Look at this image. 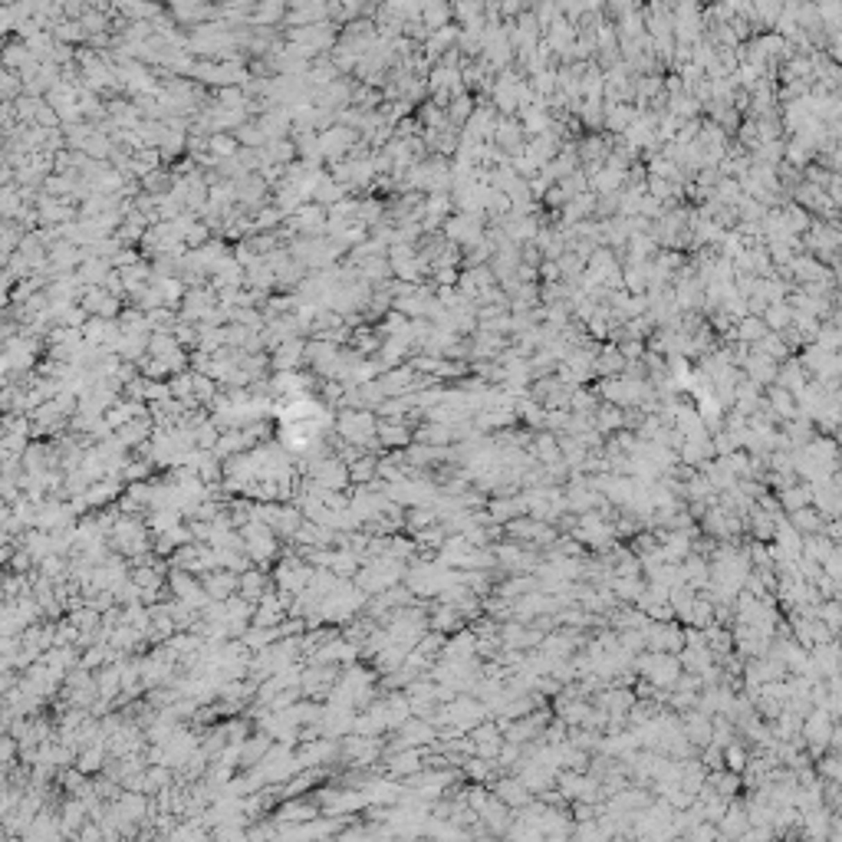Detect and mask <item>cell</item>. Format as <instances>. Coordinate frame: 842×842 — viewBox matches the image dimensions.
<instances>
[{
  "label": "cell",
  "mask_w": 842,
  "mask_h": 842,
  "mask_svg": "<svg viewBox=\"0 0 842 842\" xmlns=\"http://www.w3.org/2000/svg\"><path fill=\"white\" fill-rule=\"evenodd\" d=\"M832 730L836 727H832V717H830V707H826V704H819L813 714L803 717V737H806V743H809L813 754H819V750L832 741Z\"/></svg>",
  "instance_id": "obj_1"
},
{
  "label": "cell",
  "mask_w": 842,
  "mask_h": 842,
  "mask_svg": "<svg viewBox=\"0 0 842 842\" xmlns=\"http://www.w3.org/2000/svg\"><path fill=\"white\" fill-rule=\"evenodd\" d=\"M376 428H378V421L369 412H346L339 418V435L346 441H355V444H365L369 435H376Z\"/></svg>",
  "instance_id": "obj_2"
},
{
  "label": "cell",
  "mask_w": 842,
  "mask_h": 842,
  "mask_svg": "<svg viewBox=\"0 0 842 842\" xmlns=\"http://www.w3.org/2000/svg\"><path fill=\"white\" fill-rule=\"evenodd\" d=\"M204 592H208L211 599L227 603L234 592H240V576L234 573V569H214L211 576L204 579Z\"/></svg>",
  "instance_id": "obj_3"
},
{
  "label": "cell",
  "mask_w": 842,
  "mask_h": 842,
  "mask_svg": "<svg viewBox=\"0 0 842 842\" xmlns=\"http://www.w3.org/2000/svg\"><path fill=\"white\" fill-rule=\"evenodd\" d=\"M421 764H425V754L418 747H398L395 757L389 760V773L391 777H412L421 770Z\"/></svg>",
  "instance_id": "obj_4"
},
{
  "label": "cell",
  "mask_w": 842,
  "mask_h": 842,
  "mask_svg": "<svg viewBox=\"0 0 842 842\" xmlns=\"http://www.w3.org/2000/svg\"><path fill=\"white\" fill-rule=\"evenodd\" d=\"M497 796H500L507 806H527L530 803V786L523 783V780L516 777H507L497 783Z\"/></svg>",
  "instance_id": "obj_5"
},
{
  "label": "cell",
  "mask_w": 842,
  "mask_h": 842,
  "mask_svg": "<svg viewBox=\"0 0 842 842\" xmlns=\"http://www.w3.org/2000/svg\"><path fill=\"white\" fill-rule=\"evenodd\" d=\"M376 435H378V444H382V448H391V444L408 448V441H412V435H408V428H405L402 421H378Z\"/></svg>",
  "instance_id": "obj_6"
},
{
  "label": "cell",
  "mask_w": 842,
  "mask_h": 842,
  "mask_svg": "<svg viewBox=\"0 0 842 842\" xmlns=\"http://www.w3.org/2000/svg\"><path fill=\"white\" fill-rule=\"evenodd\" d=\"M639 391H645L641 385H632V382H605L603 395L612 405H635L639 402Z\"/></svg>",
  "instance_id": "obj_7"
},
{
  "label": "cell",
  "mask_w": 842,
  "mask_h": 842,
  "mask_svg": "<svg viewBox=\"0 0 842 842\" xmlns=\"http://www.w3.org/2000/svg\"><path fill=\"white\" fill-rule=\"evenodd\" d=\"M793 527L800 530V533H823V523H826V516L819 514L816 507L809 503V507H800V510H793Z\"/></svg>",
  "instance_id": "obj_8"
},
{
  "label": "cell",
  "mask_w": 842,
  "mask_h": 842,
  "mask_svg": "<svg viewBox=\"0 0 842 842\" xmlns=\"http://www.w3.org/2000/svg\"><path fill=\"white\" fill-rule=\"evenodd\" d=\"M750 823V813L743 806H727V813L721 816V836H743Z\"/></svg>",
  "instance_id": "obj_9"
},
{
  "label": "cell",
  "mask_w": 842,
  "mask_h": 842,
  "mask_svg": "<svg viewBox=\"0 0 842 842\" xmlns=\"http://www.w3.org/2000/svg\"><path fill=\"white\" fill-rule=\"evenodd\" d=\"M264 592H267V582H264V573H260V569H244V573H240V596H244V599L260 603Z\"/></svg>",
  "instance_id": "obj_10"
},
{
  "label": "cell",
  "mask_w": 842,
  "mask_h": 842,
  "mask_svg": "<svg viewBox=\"0 0 842 842\" xmlns=\"http://www.w3.org/2000/svg\"><path fill=\"white\" fill-rule=\"evenodd\" d=\"M809 503H813V484H803V487L790 484V487L783 491V510H786V514L800 510V507H809Z\"/></svg>",
  "instance_id": "obj_11"
},
{
  "label": "cell",
  "mask_w": 842,
  "mask_h": 842,
  "mask_svg": "<svg viewBox=\"0 0 842 842\" xmlns=\"http://www.w3.org/2000/svg\"><path fill=\"white\" fill-rule=\"evenodd\" d=\"M106 747H109V743H102V741L89 743L86 750L79 754V770H83V773H96V770L102 767V760H106Z\"/></svg>",
  "instance_id": "obj_12"
},
{
  "label": "cell",
  "mask_w": 842,
  "mask_h": 842,
  "mask_svg": "<svg viewBox=\"0 0 842 842\" xmlns=\"http://www.w3.org/2000/svg\"><path fill=\"white\" fill-rule=\"evenodd\" d=\"M267 750H270V734H260V737H253L247 747H240V760L251 767V764H257V760H264Z\"/></svg>",
  "instance_id": "obj_13"
},
{
  "label": "cell",
  "mask_w": 842,
  "mask_h": 842,
  "mask_svg": "<svg viewBox=\"0 0 842 842\" xmlns=\"http://www.w3.org/2000/svg\"><path fill=\"white\" fill-rule=\"evenodd\" d=\"M533 448H537V457L540 461H559L563 457V448H559V441L553 435H540V438L533 441Z\"/></svg>",
  "instance_id": "obj_14"
},
{
  "label": "cell",
  "mask_w": 842,
  "mask_h": 842,
  "mask_svg": "<svg viewBox=\"0 0 842 842\" xmlns=\"http://www.w3.org/2000/svg\"><path fill=\"white\" fill-rule=\"evenodd\" d=\"M747 764H750V757H747V750H743V747H737V743H727V747H724V767H727V770H737V773H743V770H747Z\"/></svg>",
  "instance_id": "obj_15"
},
{
  "label": "cell",
  "mask_w": 842,
  "mask_h": 842,
  "mask_svg": "<svg viewBox=\"0 0 842 842\" xmlns=\"http://www.w3.org/2000/svg\"><path fill=\"white\" fill-rule=\"evenodd\" d=\"M816 616L830 625L832 632H839L842 629V605L839 603H819V609H816Z\"/></svg>",
  "instance_id": "obj_16"
},
{
  "label": "cell",
  "mask_w": 842,
  "mask_h": 842,
  "mask_svg": "<svg viewBox=\"0 0 842 842\" xmlns=\"http://www.w3.org/2000/svg\"><path fill=\"white\" fill-rule=\"evenodd\" d=\"M770 405L777 408L780 418H793V415H796V402L790 398V391H783V389H777L773 395H770Z\"/></svg>",
  "instance_id": "obj_17"
},
{
  "label": "cell",
  "mask_w": 842,
  "mask_h": 842,
  "mask_svg": "<svg viewBox=\"0 0 842 842\" xmlns=\"http://www.w3.org/2000/svg\"><path fill=\"white\" fill-rule=\"evenodd\" d=\"M596 418H599V421H596V428H599L603 435H605V431H616V428H622V412H618L616 405H612V408H599V415H596Z\"/></svg>",
  "instance_id": "obj_18"
},
{
  "label": "cell",
  "mask_w": 842,
  "mask_h": 842,
  "mask_svg": "<svg viewBox=\"0 0 842 842\" xmlns=\"http://www.w3.org/2000/svg\"><path fill=\"white\" fill-rule=\"evenodd\" d=\"M435 520H438V514H435V510H412V514H408V527H412V530H425V527H431Z\"/></svg>",
  "instance_id": "obj_19"
},
{
  "label": "cell",
  "mask_w": 842,
  "mask_h": 842,
  "mask_svg": "<svg viewBox=\"0 0 842 842\" xmlns=\"http://www.w3.org/2000/svg\"><path fill=\"white\" fill-rule=\"evenodd\" d=\"M464 770H467V777H474V780H487L494 773V767L487 764V757H484V760H467Z\"/></svg>",
  "instance_id": "obj_20"
},
{
  "label": "cell",
  "mask_w": 842,
  "mask_h": 842,
  "mask_svg": "<svg viewBox=\"0 0 842 842\" xmlns=\"http://www.w3.org/2000/svg\"><path fill=\"white\" fill-rule=\"evenodd\" d=\"M316 809L313 806H283V813H280V819H313Z\"/></svg>",
  "instance_id": "obj_21"
},
{
  "label": "cell",
  "mask_w": 842,
  "mask_h": 842,
  "mask_svg": "<svg viewBox=\"0 0 842 842\" xmlns=\"http://www.w3.org/2000/svg\"><path fill=\"white\" fill-rule=\"evenodd\" d=\"M704 767H707V770H721V767H724V754L707 747V754H704Z\"/></svg>",
  "instance_id": "obj_22"
},
{
  "label": "cell",
  "mask_w": 842,
  "mask_h": 842,
  "mask_svg": "<svg viewBox=\"0 0 842 842\" xmlns=\"http://www.w3.org/2000/svg\"><path fill=\"white\" fill-rule=\"evenodd\" d=\"M194 389H198V398H201V402H211L214 398V385H208L204 378H194Z\"/></svg>",
  "instance_id": "obj_23"
},
{
  "label": "cell",
  "mask_w": 842,
  "mask_h": 842,
  "mask_svg": "<svg viewBox=\"0 0 842 842\" xmlns=\"http://www.w3.org/2000/svg\"><path fill=\"white\" fill-rule=\"evenodd\" d=\"M573 408H576L579 415H582V412H592V398L589 395H576V398H573Z\"/></svg>",
  "instance_id": "obj_24"
},
{
  "label": "cell",
  "mask_w": 842,
  "mask_h": 842,
  "mask_svg": "<svg viewBox=\"0 0 842 842\" xmlns=\"http://www.w3.org/2000/svg\"><path fill=\"white\" fill-rule=\"evenodd\" d=\"M691 836H701V839H707V836H717V830H714V826H698Z\"/></svg>",
  "instance_id": "obj_25"
},
{
  "label": "cell",
  "mask_w": 842,
  "mask_h": 842,
  "mask_svg": "<svg viewBox=\"0 0 842 842\" xmlns=\"http://www.w3.org/2000/svg\"><path fill=\"white\" fill-rule=\"evenodd\" d=\"M96 836H99V830H96V826H89V830L79 832V839H96Z\"/></svg>",
  "instance_id": "obj_26"
}]
</instances>
